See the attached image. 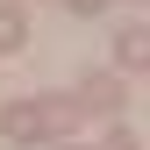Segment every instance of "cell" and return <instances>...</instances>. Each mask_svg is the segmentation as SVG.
<instances>
[{"instance_id": "7a4b0ae2", "label": "cell", "mask_w": 150, "mask_h": 150, "mask_svg": "<svg viewBox=\"0 0 150 150\" xmlns=\"http://www.w3.org/2000/svg\"><path fill=\"white\" fill-rule=\"evenodd\" d=\"M22 43H29V14L14 0H0V50H22Z\"/></svg>"}, {"instance_id": "5b68a950", "label": "cell", "mask_w": 150, "mask_h": 150, "mask_svg": "<svg viewBox=\"0 0 150 150\" xmlns=\"http://www.w3.org/2000/svg\"><path fill=\"white\" fill-rule=\"evenodd\" d=\"M107 7V0H71V14H100Z\"/></svg>"}, {"instance_id": "6da1fadb", "label": "cell", "mask_w": 150, "mask_h": 150, "mask_svg": "<svg viewBox=\"0 0 150 150\" xmlns=\"http://www.w3.org/2000/svg\"><path fill=\"white\" fill-rule=\"evenodd\" d=\"M79 129V107L71 100H14L7 115H0V136L7 143H57Z\"/></svg>"}, {"instance_id": "3957f363", "label": "cell", "mask_w": 150, "mask_h": 150, "mask_svg": "<svg viewBox=\"0 0 150 150\" xmlns=\"http://www.w3.org/2000/svg\"><path fill=\"white\" fill-rule=\"evenodd\" d=\"M143 57H150V36H143V29H122V43H115V64H122V71H143Z\"/></svg>"}, {"instance_id": "277c9868", "label": "cell", "mask_w": 150, "mask_h": 150, "mask_svg": "<svg viewBox=\"0 0 150 150\" xmlns=\"http://www.w3.org/2000/svg\"><path fill=\"white\" fill-rule=\"evenodd\" d=\"M79 100H86V107H115V100H122V79H86Z\"/></svg>"}]
</instances>
